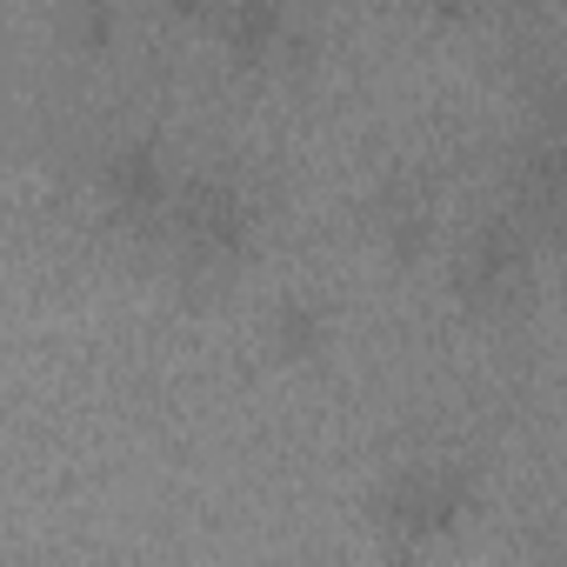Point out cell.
<instances>
[{"instance_id":"5","label":"cell","mask_w":567,"mask_h":567,"mask_svg":"<svg viewBox=\"0 0 567 567\" xmlns=\"http://www.w3.org/2000/svg\"><path fill=\"white\" fill-rule=\"evenodd\" d=\"M274 348L288 354V361H315L328 348V315L315 301H288V308L274 315Z\"/></svg>"},{"instance_id":"2","label":"cell","mask_w":567,"mask_h":567,"mask_svg":"<svg viewBox=\"0 0 567 567\" xmlns=\"http://www.w3.org/2000/svg\"><path fill=\"white\" fill-rule=\"evenodd\" d=\"M534 274V234L520 220H487L467 247H461V267H454V288L467 308H507L520 301Z\"/></svg>"},{"instance_id":"7","label":"cell","mask_w":567,"mask_h":567,"mask_svg":"<svg viewBox=\"0 0 567 567\" xmlns=\"http://www.w3.org/2000/svg\"><path fill=\"white\" fill-rule=\"evenodd\" d=\"M68 14H74V34L87 48H101L114 34V0H68Z\"/></svg>"},{"instance_id":"4","label":"cell","mask_w":567,"mask_h":567,"mask_svg":"<svg viewBox=\"0 0 567 567\" xmlns=\"http://www.w3.org/2000/svg\"><path fill=\"white\" fill-rule=\"evenodd\" d=\"M381 240L394 247V260H421L427 240H434V207H427V194L388 187V194H381Z\"/></svg>"},{"instance_id":"1","label":"cell","mask_w":567,"mask_h":567,"mask_svg":"<svg viewBox=\"0 0 567 567\" xmlns=\"http://www.w3.org/2000/svg\"><path fill=\"white\" fill-rule=\"evenodd\" d=\"M467 507H474V481L461 467H408V474H394L381 487L374 520L394 540H434L454 520H467Z\"/></svg>"},{"instance_id":"8","label":"cell","mask_w":567,"mask_h":567,"mask_svg":"<svg viewBox=\"0 0 567 567\" xmlns=\"http://www.w3.org/2000/svg\"><path fill=\"white\" fill-rule=\"evenodd\" d=\"M174 14H187V21H214V0H174Z\"/></svg>"},{"instance_id":"6","label":"cell","mask_w":567,"mask_h":567,"mask_svg":"<svg viewBox=\"0 0 567 567\" xmlns=\"http://www.w3.org/2000/svg\"><path fill=\"white\" fill-rule=\"evenodd\" d=\"M227 41H234L240 61H260L280 41V0H240L234 21H227Z\"/></svg>"},{"instance_id":"3","label":"cell","mask_w":567,"mask_h":567,"mask_svg":"<svg viewBox=\"0 0 567 567\" xmlns=\"http://www.w3.org/2000/svg\"><path fill=\"white\" fill-rule=\"evenodd\" d=\"M101 181H107V194H114L127 214H154V207L167 200V167H161V154H154L147 141H127V147H114Z\"/></svg>"}]
</instances>
